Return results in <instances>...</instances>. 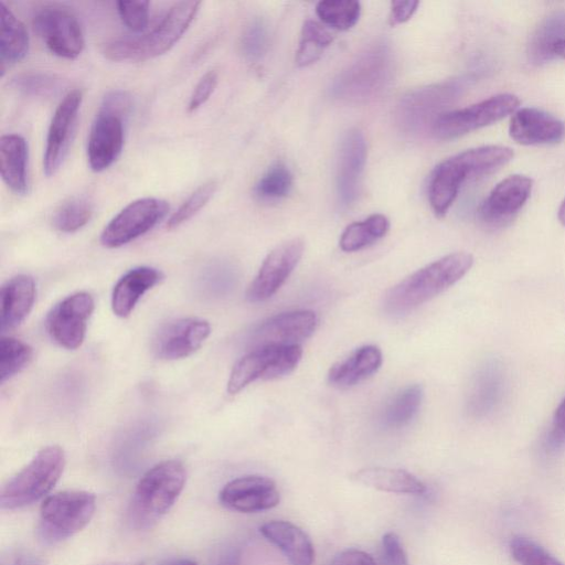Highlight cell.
<instances>
[{
	"label": "cell",
	"instance_id": "obj_9",
	"mask_svg": "<svg viewBox=\"0 0 565 565\" xmlns=\"http://www.w3.org/2000/svg\"><path fill=\"white\" fill-rule=\"evenodd\" d=\"M302 355L301 345L260 347L252 349L233 366L227 392L237 394L256 380H274L291 373Z\"/></svg>",
	"mask_w": 565,
	"mask_h": 565
},
{
	"label": "cell",
	"instance_id": "obj_14",
	"mask_svg": "<svg viewBox=\"0 0 565 565\" xmlns=\"http://www.w3.org/2000/svg\"><path fill=\"white\" fill-rule=\"evenodd\" d=\"M305 243L296 237L276 246L264 259L246 291L249 302H263L274 296L299 263Z\"/></svg>",
	"mask_w": 565,
	"mask_h": 565
},
{
	"label": "cell",
	"instance_id": "obj_12",
	"mask_svg": "<svg viewBox=\"0 0 565 565\" xmlns=\"http://www.w3.org/2000/svg\"><path fill=\"white\" fill-rule=\"evenodd\" d=\"M33 29L53 54L73 60L84 49V33L76 15L66 8L46 6L33 17Z\"/></svg>",
	"mask_w": 565,
	"mask_h": 565
},
{
	"label": "cell",
	"instance_id": "obj_30",
	"mask_svg": "<svg viewBox=\"0 0 565 565\" xmlns=\"http://www.w3.org/2000/svg\"><path fill=\"white\" fill-rule=\"evenodd\" d=\"M565 39V11L558 10L545 17L532 33L527 44V58L535 66L543 65L555 56L554 45Z\"/></svg>",
	"mask_w": 565,
	"mask_h": 565
},
{
	"label": "cell",
	"instance_id": "obj_20",
	"mask_svg": "<svg viewBox=\"0 0 565 565\" xmlns=\"http://www.w3.org/2000/svg\"><path fill=\"white\" fill-rule=\"evenodd\" d=\"M280 494L275 481L264 476H244L227 482L220 491L221 503L230 510L253 513L275 508Z\"/></svg>",
	"mask_w": 565,
	"mask_h": 565
},
{
	"label": "cell",
	"instance_id": "obj_29",
	"mask_svg": "<svg viewBox=\"0 0 565 565\" xmlns=\"http://www.w3.org/2000/svg\"><path fill=\"white\" fill-rule=\"evenodd\" d=\"M0 62L1 74L22 61L29 51V35L24 24L1 2Z\"/></svg>",
	"mask_w": 565,
	"mask_h": 565
},
{
	"label": "cell",
	"instance_id": "obj_11",
	"mask_svg": "<svg viewBox=\"0 0 565 565\" xmlns=\"http://www.w3.org/2000/svg\"><path fill=\"white\" fill-rule=\"evenodd\" d=\"M169 205L158 198H141L130 202L104 227L100 243L117 248L142 236L153 228L168 213Z\"/></svg>",
	"mask_w": 565,
	"mask_h": 565
},
{
	"label": "cell",
	"instance_id": "obj_27",
	"mask_svg": "<svg viewBox=\"0 0 565 565\" xmlns=\"http://www.w3.org/2000/svg\"><path fill=\"white\" fill-rule=\"evenodd\" d=\"M383 361L380 348L373 344L363 345L347 359L331 366L329 382L338 387L352 386L374 374Z\"/></svg>",
	"mask_w": 565,
	"mask_h": 565
},
{
	"label": "cell",
	"instance_id": "obj_6",
	"mask_svg": "<svg viewBox=\"0 0 565 565\" xmlns=\"http://www.w3.org/2000/svg\"><path fill=\"white\" fill-rule=\"evenodd\" d=\"M65 467V454L58 446L41 449L1 489L0 505L6 510L30 505L45 497L58 481Z\"/></svg>",
	"mask_w": 565,
	"mask_h": 565
},
{
	"label": "cell",
	"instance_id": "obj_23",
	"mask_svg": "<svg viewBox=\"0 0 565 565\" xmlns=\"http://www.w3.org/2000/svg\"><path fill=\"white\" fill-rule=\"evenodd\" d=\"M162 273L153 267L139 266L124 274L113 288L111 309L119 318H127L140 298L162 279Z\"/></svg>",
	"mask_w": 565,
	"mask_h": 565
},
{
	"label": "cell",
	"instance_id": "obj_10",
	"mask_svg": "<svg viewBox=\"0 0 565 565\" xmlns=\"http://www.w3.org/2000/svg\"><path fill=\"white\" fill-rule=\"evenodd\" d=\"M519 104V98L513 94H498L468 107L444 113L435 121L431 132L443 140L458 138L513 114Z\"/></svg>",
	"mask_w": 565,
	"mask_h": 565
},
{
	"label": "cell",
	"instance_id": "obj_40",
	"mask_svg": "<svg viewBox=\"0 0 565 565\" xmlns=\"http://www.w3.org/2000/svg\"><path fill=\"white\" fill-rule=\"evenodd\" d=\"M11 86L20 94L29 97H51L60 87L56 77L40 72H26L17 75Z\"/></svg>",
	"mask_w": 565,
	"mask_h": 565
},
{
	"label": "cell",
	"instance_id": "obj_26",
	"mask_svg": "<svg viewBox=\"0 0 565 565\" xmlns=\"http://www.w3.org/2000/svg\"><path fill=\"white\" fill-rule=\"evenodd\" d=\"M0 171L8 189L17 195L28 192V145L17 134L0 138Z\"/></svg>",
	"mask_w": 565,
	"mask_h": 565
},
{
	"label": "cell",
	"instance_id": "obj_1",
	"mask_svg": "<svg viewBox=\"0 0 565 565\" xmlns=\"http://www.w3.org/2000/svg\"><path fill=\"white\" fill-rule=\"evenodd\" d=\"M513 156L510 147L489 145L465 150L437 164L428 183L429 203L436 216L446 215L463 182L498 170Z\"/></svg>",
	"mask_w": 565,
	"mask_h": 565
},
{
	"label": "cell",
	"instance_id": "obj_31",
	"mask_svg": "<svg viewBox=\"0 0 565 565\" xmlns=\"http://www.w3.org/2000/svg\"><path fill=\"white\" fill-rule=\"evenodd\" d=\"M390 230V221L383 214H372L363 221L351 223L340 237L344 252H355L372 245L384 237Z\"/></svg>",
	"mask_w": 565,
	"mask_h": 565
},
{
	"label": "cell",
	"instance_id": "obj_39",
	"mask_svg": "<svg viewBox=\"0 0 565 565\" xmlns=\"http://www.w3.org/2000/svg\"><path fill=\"white\" fill-rule=\"evenodd\" d=\"M510 552L520 565H565L543 546L524 536L511 540Z\"/></svg>",
	"mask_w": 565,
	"mask_h": 565
},
{
	"label": "cell",
	"instance_id": "obj_28",
	"mask_svg": "<svg viewBox=\"0 0 565 565\" xmlns=\"http://www.w3.org/2000/svg\"><path fill=\"white\" fill-rule=\"evenodd\" d=\"M351 479L367 488L384 492L423 494L425 484L411 472L386 467H367L355 471Z\"/></svg>",
	"mask_w": 565,
	"mask_h": 565
},
{
	"label": "cell",
	"instance_id": "obj_42",
	"mask_svg": "<svg viewBox=\"0 0 565 565\" xmlns=\"http://www.w3.org/2000/svg\"><path fill=\"white\" fill-rule=\"evenodd\" d=\"M148 1H118L117 10L122 23L132 32H142L149 21Z\"/></svg>",
	"mask_w": 565,
	"mask_h": 565
},
{
	"label": "cell",
	"instance_id": "obj_52",
	"mask_svg": "<svg viewBox=\"0 0 565 565\" xmlns=\"http://www.w3.org/2000/svg\"><path fill=\"white\" fill-rule=\"evenodd\" d=\"M557 217L559 223L565 226V199L561 203L558 211H557Z\"/></svg>",
	"mask_w": 565,
	"mask_h": 565
},
{
	"label": "cell",
	"instance_id": "obj_4",
	"mask_svg": "<svg viewBox=\"0 0 565 565\" xmlns=\"http://www.w3.org/2000/svg\"><path fill=\"white\" fill-rule=\"evenodd\" d=\"M200 1L174 3L162 20L149 32L111 40L104 44L103 54L111 61H146L168 52L194 20Z\"/></svg>",
	"mask_w": 565,
	"mask_h": 565
},
{
	"label": "cell",
	"instance_id": "obj_47",
	"mask_svg": "<svg viewBox=\"0 0 565 565\" xmlns=\"http://www.w3.org/2000/svg\"><path fill=\"white\" fill-rule=\"evenodd\" d=\"M419 2L418 1H392L391 3V13H390V24L397 25L409 20L415 11L417 10Z\"/></svg>",
	"mask_w": 565,
	"mask_h": 565
},
{
	"label": "cell",
	"instance_id": "obj_46",
	"mask_svg": "<svg viewBox=\"0 0 565 565\" xmlns=\"http://www.w3.org/2000/svg\"><path fill=\"white\" fill-rule=\"evenodd\" d=\"M330 565H376L373 557L361 550L348 548L338 553Z\"/></svg>",
	"mask_w": 565,
	"mask_h": 565
},
{
	"label": "cell",
	"instance_id": "obj_50",
	"mask_svg": "<svg viewBox=\"0 0 565 565\" xmlns=\"http://www.w3.org/2000/svg\"><path fill=\"white\" fill-rule=\"evenodd\" d=\"M1 565H22V562L17 555H10L9 557L2 559Z\"/></svg>",
	"mask_w": 565,
	"mask_h": 565
},
{
	"label": "cell",
	"instance_id": "obj_15",
	"mask_svg": "<svg viewBox=\"0 0 565 565\" xmlns=\"http://www.w3.org/2000/svg\"><path fill=\"white\" fill-rule=\"evenodd\" d=\"M211 333L210 323L188 317L162 324L151 342L153 354L166 361L184 359L198 351Z\"/></svg>",
	"mask_w": 565,
	"mask_h": 565
},
{
	"label": "cell",
	"instance_id": "obj_25",
	"mask_svg": "<svg viewBox=\"0 0 565 565\" xmlns=\"http://www.w3.org/2000/svg\"><path fill=\"white\" fill-rule=\"evenodd\" d=\"M262 535L277 546L291 565H312L315 550L310 537L288 521H269L259 527Z\"/></svg>",
	"mask_w": 565,
	"mask_h": 565
},
{
	"label": "cell",
	"instance_id": "obj_8",
	"mask_svg": "<svg viewBox=\"0 0 565 565\" xmlns=\"http://www.w3.org/2000/svg\"><path fill=\"white\" fill-rule=\"evenodd\" d=\"M465 81L456 78L420 87L407 93L397 106L396 117L401 129L407 134H419L433 128L463 88Z\"/></svg>",
	"mask_w": 565,
	"mask_h": 565
},
{
	"label": "cell",
	"instance_id": "obj_21",
	"mask_svg": "<svg viewBox=\"0 0 565 565\" xmlns=\"http://www.w3.org/2000/svg\"><path fill=\"white\" fill-rule=\"evenodd\" d=\"M125 117L99 109L89 130L87 161L90 169L102 172L108 169L120 156L124 139Z\"/></svg>",
	"mask_w": 565,
	"mask_h": 565
},
{
	"label": "cell",
	"instance_id": "obj_19",
	"mask_svg": "<svg viewBox=\"0 0 565 565\" xmlns=\"http://www.w3.org/2000/svg\"><path fill=\"white\" fill-rule=\"evenodd\" d=\"M365 161V138L361 130L351 128L340 142L337 166V194L343 209L350 207L359 195Z\"/></svg>",
	"mask_w": 565,
	"mask_h": 565
},
{
	"label": "cell",
	"instance_id": "obj_2",
	"mask_svg": "<svg viewBox=\"0 0 565 565\" xmlns=\"http://www.w3.org/2000/svg\"><path fill=\"white\" fill-rule=\"evenodd\" d=\"M472 264L471 254L456 252L426 265L387 291L385 310L401 316L416 309L460 280Z\"/></svg>",
	"mask_w": 565,
	"mask_h": 565
},
{
	"label": "cell",
	"instance_id": "obj_51",
	"mask_svg": "<svg viewBox=\"0 0 565 565\" xmlns=\"http://www.w3.org/2000/svg\"><path fill=\"white\" fill-rule=\"evenodd\" d=\"M164 565H196L193 561L186 558L171 559Z\"/></svg>",
	"mask_w": 565,
	"mask_h": 565
},
{
	"label": "cell",
	"instance_id": "obj_41",
	"mask_svg": "<svg viewBox=\"0 0 565 565\" xmlns=\"http://www.w3.org/2000/svg\"><path fill=\"white\" fill-rule=\"evenodd\" d=\"M216 186L215 180H209L200 185L170 216L167 227L175 228L192 218L210 201Z\"/></svg>",
	"mask_w": 565,
	"mask_h": 565
},
{
	"label": "cell",
	"instance_id": "obj_49",
	"mask_svg": "<svg viewBox=\"0 0 565 565\" xmlns=\"http://www.w3.org/2000/svg\"><path fill=\"white\" fill-rule=\"evenodd\" d=\"M554 56L565 60V39L558 41L553 47Z\"/></svg>",
	"mask_w": 565,
	"mask_h": 565
},
{
	"label": "cell",
	"instance_id": "obj_38",
	"mask_svg": "<svg viewBox=\"0 0 565 565\" xmlns=\"http://www.w3.org/2000/svg\"><path fill=\"white\" fill-rule=\"evenodd\" d=\"M269 46V31L264 20L253 19L244 29L239 47L243 56L252 62L260 60Z\"/></svg>",
	"mask_w": 565,
	"mask_h": 565
},
{
	"label": "cell",
	"instance_id": "obj_48",
	"mask_svg": "<svg viewBox=\"0 0 565 565\" xmlns=\"http://www.w3.org/2000/svg\"><path fill=\"white\" fill-rule=\"evenodd\" d=\"M551 439L553 445H558L565 440V398L555 411Z\"/></svg>",
	"mask_w": 565,
	"mask_h": 565
},
{
	"label": "cell",
	"instance_id": "obj_5",
	"mask_svg": "<svg viewBox=\"0 0 565 565\" xmlns=\"http://www.w3.org/2000/svg\"><path fill=\"white\" fill-rule=\"evenodd\" d=\"M394 56L385 43H376L361 52L332 81V97L349 103H365L380 96L394 76Z\"/></svg>",
	"mask_w": 565,
	"mask_h": 565
},
{
	"label": "cell",
	"instance_id": "obj_34",
	"mask_svg": "<svg viewBox=\"0 0 565 565\" xmlns=\"http://www.w3.org/2000/svg\"><path fill=\"white\" fill-rule=\"evenodd\" d=\"M94 213L93 203L84 196H74L62 203L53 214V226L63 233L84 227Z\"/></svg>",
	"mask_w": 565,
	"mask_h": 565
},
{
	"label": "cell",
	"instance_id": "obj_33",
	"mask_svg": "<svg viewBox=\"0 0 565 565\" xmlns=\"http://www.w3.org/2000/svg\"><path fill=\"white\" fill-rule=\"evenodd\" d=\"M333 35L320 23L308 20L303 23L299 47L296 54L298 66H308L320 58Z\"/></svg>",
	"mask_w": 565,
	"mask_h": 565
},
{
	"label": "cell",
	"instance_id": "obj_18",
	"mask_svg": "<svg viewBox=\"0 0 565 565\" xmlns=\"http://www.w3.org/2000/svg\"><path fill=\"white\" fill-rule=\"evenodd\" d=\"M82 98L79 89L70 90L54 111L47 130L43 157V170L47 177L58 170L67 153Z\"/></svg>",
	"mask_w": 565,
	"mask_h": 565
},
{
	"label": "cell",
	"instance_id": "obj_7",
	"mask_svg": "<svg viewBox=\"0 0 565 565\" xmlns=\"http://www.w3.org/2000/svg\"><path fill=\"white\" fill-rule=\"evenodd\" d=\"M96 498L93 493L66 490L47 495L40 508L41 537L55 543L83 530L94 515Z\"/></svg>",
	"mask_w": 565,
	"mask_h": 565
},
{
	"label": "cell",
	"instance_id": "obj_32",
	"mask_svg": "<svg viewBox=\"0 0 565 565\" xmlns=\"http://www.w3.org/2000/svg\"><path fill=\"white\" fill-rule=\"evenodd\" d=\"M424 396L422 385L413 384L401 390L386 405L382 420L391 428L407 425L417 414Z\"/></svg>",
	"mask_w": 565,
	"mask_h": 565
},
{
	"label": "cell",
	"instance_id": "obj_24",
	"mask_svg": "<svg viewBox=\"0 0 565 565\" xmlns=\"http://www.w3.org/2000/svg\"><path fill=\"white\" fill-rule=\"evenodd\" d=\"M35 282L25 274L17 275L1 287L0 328L4 332L18 327L30 313L35 301Z\"/></svg>",
	"mask_w": 565,
	"mask_h": 565
},
{
	"label": "cell",
	"instance_id": "obj_3",
	"mask_svg": "<svg viewBox=\"0 0 565 565\" xmlns=\"http://www.w3.org/2000/svg\"><path fill=\"white\" fill-rule=\"evenodd\" d=\"M186 480L183 463L175 459L161 461L143 473L129 504L131 526L151 527L174 504Z\"/></svg>",
	"mask_w": 565,
	"mask_h": 565
},
{
	"label": "cell",
	"instance_id": "obj_44",
	"mask_svg": "<svg viewBox=\"0 0 565 565\" xmlns=\"http://www.w3.org/2000/svg\"><path fill=\"white\" fill-rule=\"evenodd\" d=\"M382 548L387 565H408L406 552L395 532H387L383 535Z\"/></svg>",
	"mask_w": 565,
	"mask_h": 565
},
{
	"label": "cell",
	"instance_id": "obj_37",
	"mask_svg": "<svg viewBox=\"0 0 565 565\" xmlns=\"http://www.w3.org/2000/svg\"><path fill=\"white\" fill-rule=\"evenodd\" d=\"M292 174L282 163L271 166L254 188L255 196L262 201H277L291 190Z\"/></svg>",
	"mask_w": 565,
	"mask_h": 565
},
{
	"label": "cell",
	"instance_id": "obj_17",
	"mask_svg": "<svg viewBox=\"0 0 565 565\" xmlns=\"http://www.w3.org/2000/svg\"><path fill=\"white\" fill-rule=\"evenodd\" d=\"M532 188L533 180L523 174L501 180L480 205V220L492 227L509 223L529 200Z\"/></svg>",
	"mask_w": 565,
	"mask_h": 565
},
{
	"label": "cell",
	"instance_id": "obj_35",
	"mask_svg": "<svg viewBox=\"0 0 565 565\" xmlns=\"http://www.w3.org/2000/svg\"><path fill=\"white\" fill-rule=\"evenodd\" d=\"M33 358L32 348L13 337H2L0 341V381L4 383L23 369Z\"/></svg>",
	"mask_w": 565,
	"mask_h": 565
},
{
	"label": "cell",
	"instance_id": "obj_16",
	"mask_svg": "<svg viewBox=\"0 0 565 565\" xmlns=\"http://www.w3.org/2000/svg\"><path fill=\"white\" fill-rule=\"evenodd\" d=\"M318 317L311 310H294L277 313L259 323L252 333L254 348L300 345L312 335Z\"/></svg>",
	"mask_w": 565,
	"mask_h": 565
},
{
	"label": "cell",
	"instance_id": "obj_43",
	"mask_svg": "<svg viewBox=\"0 0 565 565\" xmlns=\"http://www.w3.org/2000/svg\"><path fill=\"white\" fill-rule=\"evenodd\" d=\"M218 82V74L211 70L195 85L188 104V111L193 113L202 107L213 94Z\"/></svg>",
	"mask_w": 565,
	"mask_h": 565
},
{
	"label": "cell",
	"instance_id": "obj_13",
	"mask_svg": "<svg viewBox=\"0 0 565 565\" xmlns=\"http://www.w3.org/2000/svg\"><path fill=\"white\" fill-rule=\"evenodd\" d=\"M94 307V299L86 291L74 292L58 301L45 319V328L51 339L67 350L79 348Z\"/></svg>",
	"mask_w": 565,
	"mask_h": 565
},
{
	"label": "cell",
	"instance_id": "obj_45",
	"mask_svg": "<svg viewBox=\"0 0 565 565\" xmlns=\"http://www.w3.org/2000/svg\"><path fill=\"white\" fill-rule=\"evenodd\" d=\"M132 107L130 95L124 90H111L105 95L99 109L127 117Z\"/></svg>",
	"mask_w": 565,
	"mask_h": 565
},
{
	"label": "cell",
	"instance_id": "obj_36",
	"mask_svg": "<svg viewBox=\"0 0 565 565\" xmlns=\"http://www.w3.org/2000/svg\"><path fill=\"white\" fill-rule=\"evenodd\" d=\"M316 13L324 24L345 31L359 21L361 4L353 0L320 1L316 7Z\"/></svg>",
	"mask_w": 565,
	"mask_h": 565
},
{
	"label": "cell",
	"instance_id": "obj_22",
	"mask_svg": "<svg viewBox=\"0 0 565 565\" xmlns=\"http://www.w3.org/2000/svg\"><path fill=\"white\" fill-rule=\"evenodd\" d=\"M509 134L520 145H553L564 138L565 126L558 118L544 110L524 107L513 113Z\"/></svg>",
	"mask_w": 565,
	"mask_h": 565
}]
</instances>
